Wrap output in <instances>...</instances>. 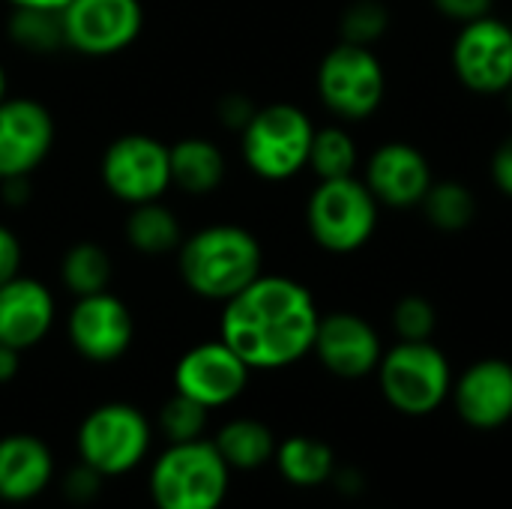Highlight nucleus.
<instances>
[{"label":"nucleus","instance_id":"nucleus-1","mask_svg":"<svg viewBox=\"0 0 512 509\" xmlns=\"http://www.w3.org/2000/svg\"><path fill=\"white\" fill-rule=\"evenodd\" d=\"M321 312L312 291L288 276L261 273L222 303L219 339L255 372L285 369L312 354Z\"/></svg>","mask_w":512,"mask_h":509},{"label":"nucleus","instance_id":"nucleus-2","mask_svg":"<svg viewBox=\"0 0 512 509\" xmlns=\"http://www.w3.org/2000/svg\"><path fill=\"white\" fill-rule=\"evenodd\" d=\"M264 252L252 231L240 225H207L183 237L177 249V270L183 285L213 303H225L255 282L264 270Z\"/></svg>","mask_w":512,"mask_h":509},{"label":"nucleus","instance_id":"nucleus-3","mask_svg":"<svg viewBox=\"0 0 512 509\" xmlns=\"http://www.w3.org/2000/svg\"><path fill=\"white\" fill-rule=\"evenodd\" d=\"M231 468L213 441L168 444L150 468V498L156 509H219L225 504Z\"/></svg>","mask_w":512,"mask_h":509},{"label":"nucleus","instance_id":"nucleus-4","mask_svg":"<svg viewBox=\"0 0 512 509\" xmlns=\"http://www.w3.org/2000/svg\"><path fill=\"white\" fill-rule=\"evenodd\" d=\"M312 138L315 126L303 108L291 102L255 108L252 120L240 132L243 162L255 177L267 183L291 180L309 165Z\"/></svg>","mask_w":512,"mask_h":509},{"label":"nucleus","instance_id":"nucleus-5","mask_svg":"<svg viewBox=\"0 0 512 509\" xmlns=\"http://www.w3.org/2000/svg\"><path fill=\"white\" fill-rule=\"evenodd\" d=\"M378 207V198L354 174L318 180L306 204V225L324 252L351 255L372 240L378 228Z\"/></svg>","mask_w":512,"mask_h":509},{"label":"nucleus","instance_id":"nucleus-6","mask_svg":"<svg viewBox=\"0 0 512 509\" xmlns=\"http://www.w3.org/2000/svg\"><path fill=\"white\" fill-rule=\"evenodd\" d=\"M378 381L384 399L408 414L423 417L444 405L453 390V372L441 348L429 342H399L378 363Z\"/></svg>","mask_w":512,"mask_h":509},{"label":"nucleus","instance_id":"nucleus-7","mask_svg":"<svg viewBox=\"0 0 512 509\" xmlns=\"http://www.w3.org/2000/svg\"><path fill=\"white\" fill-rule=\"evenodd\" d=\"M153 441L147 417L126 402L93 408L78 426V456L102 480L135 471Z\"/></svg>","mask_w":512,"mask_h":509},{"label":"nucleus","instance_id":"nucleus-8","mask_svg":"<svg viewBox=\"0 0 512 509\" xmlns=\"http://www.w3.org/2000/svg\"><path fill=\"white\" fill-rule=\"evenodd\" d=\"M384 66L366 45L339 42L318 66V96L339 120H366L384 102Z\"/></svg>","mask_w":512,"mask_h":509},{"label":"nucleus","instance_id":"nucleus-9","mask_svg":"<svg viewBox=\"0 0 512 509\" xmlns=\"http://www.w3.org/2000/svg\"><path fill=\"white\" fill-rule=\"evenodd\" d=\"M99 171L105 189L129 207L162 201L165 192L171 189L168 144L144 132H129L114 138L102 153Z\"/></svg>","mask_w":512,"mask_h":509},{"label":"nucleus","instance_id":"nucleus-10","mask_svg":"<svg viewBox=\"0 0 512 509\" xmlns=\"http://www.w3.org/2000/svg\"><path fill=\"white\" fill-rule=\"evenodd\" d=\"M66 48L84 57L126 51L144 30L141 0H69L60 9Z\"/></svg>","mask_w":512,"mask_h":509},{"label":"nucleus","instance_id":"nucleus-11","mask_svg":"<svg viewBox=\"0 0 512 509\" xmlns=\"http://www.w3.org/2000/svg\"><path fill=\"white\" fill-rule=\"evenodd\" d=\"M453 72L474 93H507L512 84L510 24L495 15L462 24L453 42Z\"/></svg>","mask_w":512,"mask_h":509},{"label":"nucleus","instance_id":"nucleus-12","mask_svg":"<svg viewBox=\"0 0 512 509\" xmlns=\"http://www.w3.org/2000/svg\"><path fill=\"white\" fill-rule=\"evenodd\" d=\"M66 336L84 360L114 363L132 345V336H135L132 312L111 291L75 297L69 318H66Z\"/></svg>","mask_w":512,"mask_h":509},{"label":"nucleus","instance_id":"nucleus-13","mask_svg":"<svg viewBox=\"0 0 512 509\" xmlns=\"http://www.w3.org/2000/svg\"><path fill=\"white\" fill-rule=\"evenodd\" d=\"M249 372L252 369L222 339L201 342L177 360L174 393L189 396L207 411H216L240 399L249 384Z\"/></svg>","mask_w":512,"mask_h":509},{"label":"nucleus","instance_id":"nucleus-14","mask_svg":"<svg viewBox=\"0 0 512 509\" xmlns=\"http://www.w3.org/2000/svg\"><path fill=\"white\" fill-rule=\"evenodd\" d=\"M54 147V117L30 96L0 99V180L30 177Z\"/></svg>","mask_w":512,"mask_h":509},{"label":"nucleus","instance_id":"nucleus-15","mask_svg":"<svg viewBox=\"0 0 512 509\" xmlns=\"http://www.w3.org/2000/svg\"><path fill=\"white\" fill-rule=\"evenodd\" d=\"M312 351L327 372L348 381L372 375L384 357L381 336L363 315L354 312L321 315Z\"/></svg>","mask_w":512,"mask_h":509},{"label":"nucleus","instance_id":"nucleus-16","mask_svg":"<svg viewBox=\"0 0 512 509\" xmlns=\"http://www.w3.org/2000/svg\"><path fill=\"white\" fill-rule=\"evenodd\" d=\"M363 183L384 207H420L432 186V165L420 147L408 141H387L369 156Z\"/></svg>","mask_w":512,"mask_h":509},{"label":"nucleus","instance_id":"nucleus-17","mask_svg":"<svg viewBox=\"0 0 512 509\" xmlns=\"http://www.w3.org/2000/svg\"><path fill=\"white\" fill-rule=\"evenodd\" d=\"M453 402L459 417L480 432L501 429L512 420V363L480 360L456 384Z\"/></svg>","mask_w":512,"mask_h":509},{"label":"nucleus","instance_id":"nucleus-18","mask_svg":"<svg viewBox=\"0 0 512 509\" xmlns=\"http://www.w3.org/2000/svg\"><path fill=\"white\" fill-rule=\"evenodd\" d=\"M54 294L33 276H15L0 285V345L27 351L54 327Z\"/></svg>","mask_w":512,"mask_h":509},{"label":"nucleus","instance_id":"nucleus-19","mask_svg":"<svg viewBox=\"0 0 512 509\" xmlns=\"http://www.w3.org/2000/svg\"><path fill=\"white\" fill-rule=\"evenodd\" d=\"M54 477V456L36 435L0 438V501L27 504L39 498Z\"/></svg>","mask_w":512,"mask_h":509},{"label":"nucleus","instance_id":"nucleus-20","mask_svg":"<svg viewBox=\"0 0 512 509\" xmlns=\"http://www.w3.org/2000/svg\"><path fill=\"white\" fill-rule=\"evenodd\" d=\"M171 186L186 195H210L225 180V156L210 138H180L168 147Z\"/></svg>","mask_w":512,"mask_h":509},{"label":"nucleus","instance_id":"nucleus-21","mask_svg":"<svg viewBox=\"0 0 512 509\" xmlns=\"http://www.w3.org/2000/svg\"><path fill=\"white\" fill-rule=\"evenodd\" d=\"M213 444L231 471H255L276 456L273 432L261 420H252V417L225 423Z\"/></svg>","mask_w":512,"mask_h":509},{"label":"nucleus","instance_id":"nucleus-22","mask_svg":"<svg viewBox=\"0 0 512 509\" xmlns=\"http://www.w3.org/2000/svg\"><path fill=\"white\" fill-rule=\"evenodd\" d=\"M126 240L141 255H168L183 243L180 219L162 201L135 204L126 216Z\"/></svg>","mask_w":512,"mask_h":509},{"label":"nucleus","instance_id":"nucleus-23","mask_svg":"<svg viewBox=\"0 0 512 509\" xmlns=\"http://www.w3.org/2000/svg\"><path fill=\"white\" fill-rule=\"evenodd\" d=\"M276 468L279 474L300 489H312L321 486L333 477L336 471V456L333 450L309 435H294L282 444H276Z\"/></svg>","mask_w":512,"mask_h":509},{"label":"nucleus","instance_id":"nucleus-24","mask_svg":"<svg viewBox=\"0 0 512 509\" xmlns=\"http://www.w3.org/2000/svg\"><path fill=\"white\" fill-rule=\"evenodd\" d=\"M420 207L426 213V222L444 234H459L477 219V198L459 180H441V183L432 180Z\"/></svg>","mask_w":512,"mask_h":509},{"label":"nucleus","instance_id":"nucleus-25","mask_svg":"<svg viewBox=\"0 0 512 509\" xmlns=\"http://www.w3.org/2000/svg\"><path fill=\"white\" fill-rule=\"evenodd\" d=\"M60 282L72 297H87V294H96V291H108V282H111V258H108V252L93 240L69 246L63 261H60Z\"/></svg>","mask_w":512,"mask_h":509},{"label":"nucleus","instance_id":"nucleus-26","mask_svg":"<svg viewBox=\"0 0 512 509\" xmlns=\"http://www.w3.org/2000/svg\"><path fill=\"white\" fill-rule=\"evenodd\" d=\"M357 141L345 126H324L315 129L312 150H309V165L318 180H339L351 177L357 171Z\"/></svg>","mask_w":512,"mask_h":509},{"label":"nucleus","instance_id":"nucleus-27","mask_svg":"<svg viewBox=\"0 0 512 509\" xmlns=\"http://www.w3.org/2000/svg\"><path fill=\"white\" fill-rule=\"evenodd\" d=\"M9 39L30 54H54L66 48L60 12L48 9H12Z\"/></svg>","mask_w":512,"mask_h":509},{"label":"nucleus","instance_id":"nucleus-28","mask_svg":"<svg viewBox=\"0 0 512 509\" xmlns=\"http://www.w3.org/2000/svg\"><path fill=\"white\" fill-rule=\"evenodd\" d=\"M390 27V9L381 0H354L339 18V36L351 45L372 48Z\"/></svg>","mask_w":512,"mask_h":509},{"label":"nucleus","instance_id":"nucleus-29","mask_svg":"<svg viewBox=\"0 0 512 509\" xmlns=\"http://www.w3.org/2000/svg\"><path fill=\"white\" fill-rule=\"evenodd\" d=\"M207 408L192 402L189 396L174 393L162 408H159V432L168 438V444H183V441H198L207 426Z\"/></svg>","mask_w":512,"mask_h":509},{"label":"nucleus","instance_id":"nucleus-30","mask_svg":"<svg viewBox=\"0 0 512 509\" xmlns=\"http://www.w3.org/2000/svg\"><path fill=\"white\" fill-rule=\"evenodd\" d=\"M435 327H438V312L426 297L408 294L396 303L393 330L399 333V342H429Z\"/></svg>","mask_w":512,"mask_h":509},{"label":"nucleus","instance_id":"nucleus-31","mask_svg":"<svg viewBox=\"0 0 512 509\" xmlns=\"http://www.w3.org/2000/svg\"><path fill=\"white\" fill-rule=\"evenodd\" d=\"M216 114H219V120H222L228 129L243 132V126H246V123L252 120V114H255V105L249 102V96H243V93H231V96L219 99Z\"/></svg>","mask_w":512,"mask_h":509},{"label":"nucleus","instance_id":"nucleus-32","mask_svg":"<svg viewBox=\"0 0 512 509\" xmlns=\"http://www.w3.org/2000/svg\"><path fill=\"white\" fill-rule=\"evenodd\" d=\"M432 3L441 15H447L450 21H459V24L492 15V0H432Z\"/></svg>","mask_w":512,"mask_h":509},{"label":"nucleus","instance_id":"nucleus-33","mask_svg":"<svg viewBox=\"0 0 512 509\" xmlns=\"http://www.w3.org/2000/svg\"><path fill=\"white\" fill-rule=\"evenodd\" d=\"M21 240L15 237V231H9L6 225H0V285H6L9 279L18 276L21 270Z\"/></svg>","mask_w":512,"mask_h":509},{"label":"nucleus","instance_id":"nucleus-34","mask_svg":"<svg viewBox=\"0 0 512 509\" xmlns=\"http://www.w3.org/2000/svg\"><path fill=\"white\" fill-rule=\"evenodd\" d=\"M99 483H102V477H99L93 468H87V465L81 462V465L66 477V495H69L72 501H78V504L93 501L96 492H99Z\"/></svg>","mask_w":512,"mask_h":509},{"label":"nucleus","instance_id":"nucleus-35","mask_svg":"<svg viewBox=\"0 0 512 509\" xmlns=\"http://www.w3.org/2000/svg\"><path fill=\"white\" fill-rule=\"evenodd\" d=\"M492 180L507 198H512V135H507L492 153Z\"/></svg>","mask_w":512,"mask_h":509},{"label":"nucleus","instance_id":"nucleus-36","mask_svg":"<svg viewBox=\"0 0 512 509\" xmlns=\"http://www.w3.org/2000/svg\"><path fill=\"white\" fill-rule=\"evenodd\" d=\"M18 354L21 351H15L9 345H0V384H9L18 375V366H21Z\"/></svg>","mask_w":512,"mask_h":509},{"label":"nucleus","instance_id":"nucleus-37","mask_svg":"<svg viewBox=\"0 0 512 509\" xmlns=\"http://www.w3.org/2000/svg\"><path fill=\"white\" fill-rule=\"evenodd\" d=\"M12 9H48V12H60L69 0H6Z\"/></svg>","mask_w":512,"mask_h":509},{"label":"nucleus","instance_id":"nucleus-38","mask_svg":"<svg viewBox=\"0 0 512 509\" xmlns=\"http://www.w3.org/2000/svg\"><path fill=\"white\" fill-rule=\"evenodd\" d=\"M6 96V69H3V63H0V99Z\"/></svg>","mask_w":512,"mask_h":509},{"label":"nucleus","instance_id":"nucleus-39","mask_svg":"<svg viewBox=\"0 0 512 509\" xmlns=\"http://www.w3.org/2000/svg\"><path fill=\"white\" fill-rule=\"evenodd\" d=\"M504 96H507V105H510V111H512V84H510V90H507Z\"/></svg>","mask_w":512,"mask_h":509}]
</instances>
